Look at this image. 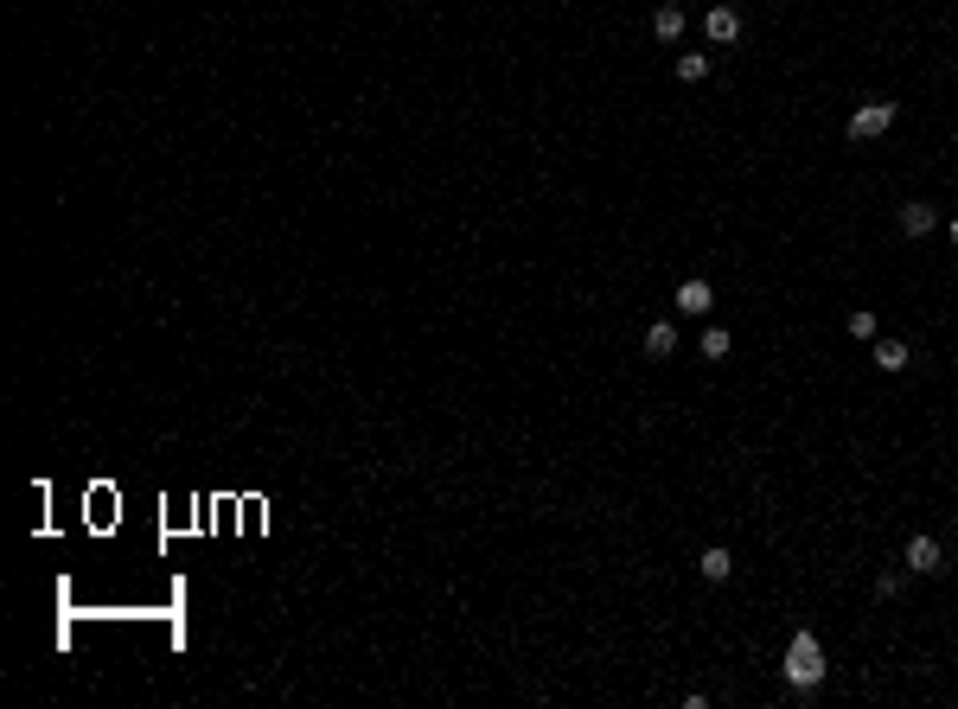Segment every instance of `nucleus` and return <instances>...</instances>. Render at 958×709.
Listing matches in <instances>:
<instances>
[{
	"label": "nucleus",
	"mask_w": 958,
	"mask_h": 709,
	"mask_svg": "<svg viewBox=\"0 0 958 709\" xmlns=\"http://www.w3.org/2000/svg\"><path fill=\"white\" fill-rule=\"evenodd\" d=\"M652 32H658V39L671 45V39L684 32V7H658V14H652Z\"/></svg>",
	"instance_id": "10"
},
{
	"label": "nucleus",
	"mask_w": 958,
	"mask_h": 709,
	"mask_svg": "<svg viewBox=\"0 0 958 709\" xmlns=\"http://www.w3.org/2000/svg\"><path fill=\"white\" fill-rule=\"evenodd\" d=\"M914 365V351L908 339H875V371H908Z\"/></svg>",
	"instance_id": "5"
},
{
	"label": "nucleus",
	"mask_w": 958,
	"mask_h": 709,
	"mask_svg": "<svg viewBox=\"0 0 958 709\" xmlns=\"http://www.w3.org/2000/svg\"><path fill=\"white\" fill-rule=\"evenodd\" d=\"M875 595H901V569H881V576H875Z\"/></svg>",
	"instance_id": "14"
},
{
	"label": "nucleus",
	"mask_w": 958,
	"mask_h": 709,
	"mask_svg": "<svg viewBox=\"0 0 958 709\" xmlns=\"http://www.w3.org/2000/svg\"><path fill=\"white\" fill-rule=\"evenodd\" d=\"M709 307H716V295H709V281H684V288H678V314H697V320H703Z\"/></svg>",
	"instance_id": "7"
},
{
	"label": "nucleus",
	"mask_w": 958,
	"mask_h": 709,
	"mask_svg": "<svg viewBox=\"0 0 958 709\" xmlns=\"http://www.w3.org/2000/svg\"><path fill=\"white\" fill-rule=\"evenodd\" d=\"M952 243H958V218H952Z\"/></svg>",
	"instance_id": "15"
},
{
	"label": "nucleus",
	"mask_w": 958,
	"mask_h": 709,
	"mask_svg": "<svg viewBox=\"0 0 958 709\" xmlns=\"http://www.w3.org/2000/svg\"><path fill=\"white\" fill-rule=\"evenodd\" d=\"M728 576H734V556H728L722 543H709V550H703V582H728Z\"/></svg>",
	"instance_id": "9"
},
{
	"label": "nucleus",
	"mask_w": 958,
	"mask_h": 709,
	"mask_svg": "<svg viewBox=\"0 0 958 709\" xmlns=\"http://www.w3.org/2000/svg\"><path fill=\"white\" fill-rule=\"evenodd\" d=\"M703 32H709L716 45H734V39H742V14H734V7H709V14H703Z\"/></svg>",
	"instance_id": "4"
},
{
	"label": "nucleus",
	"mask_w": 958,
	"mask_h": 709,
	"mask_svg": "<svg viewBox=\"0 0 958 709\" xmlns=\"http://www.w3.org/2000/svg\"><path fill=\"white\" fill-rule=\"evenodd\" d=\"M728 345H734V339H728L722 326H709V332H703V359H728Z\"/></svg>",
	"instance_id": "12"
},
{
	"label": "nucleus",
	"mask_w": 958,
	"mask_h": 709,
	"mask_svg": "<svg viewBox=\"0 0 958 709\" xmlns=\"http://www.w3.org/2000/svg\"><path fill=\"white\" fill-rule=\"evenodd\" d=\"M889 128H895V103L869 96V103H856V109H850V141H881Z\"/></svg>",
	"instance_id": "2"
},
{
	"label": "nucleus",
	"mask_w": 958,
	"mask_h": 709,
	"mask_svg": "<svg viewBox=\"0 0 958 709\" xmlns=\"http://www.w3.org/2000/svg\"><path fill=\"white\" fill-rule=\"evenodd\" d=\"M933 224H939V211H933V205H920V198H914V205H901V231H908V237H926Z\"/></svg>",
	"instance_id": "8"
},
{
	"label": "nucleus",
	"mask_w": 958,
	"mask_h": 709,
	"mask_svg": "<svg viewBox=\"0 0 958 709\" xmlns=\"http://www.w3.org/2000/svg\"><path fill=\"white\" fill-rule=\"evenodd\" d=\"M844 326H850V339H875V314H869V307H856Z\"/></svg>",
	"instance_id": "13"
},
{
	"label": "nucleus",
	"mask_w": 958,
	"mask_h": 709,
	"mask_svg": "<svg viewBox=\"0 0 958 709\" xmlns=\"http://www.w3.org/2000/svg\"><path fill=\"white\" fill-rule=\"evenodd\" d=\"M671 351H678V326H671V320H652V326H645V359H671Z\"/></svg>",
	"instance_id": "6"
},
{
	"label": "nucleus",
	"mask_w": 958,
	"mask_h": 709,
	"mask_svg": "<svg viewBox=\"0 0 958 709\" xmlns=\"http://www.w3.org/2000/svg\"><path fill=\"white\" fill-rule=\"evenodd\" d=\"M678 77H684V84H703V77H709V51H684V58H678Z\"/></svg>",
	"instance_id": "11"
},
{
	"label": "nucleus",
	"mask_w": 958,
	"mask_h": 709,
	"mask_svg": "<svg viewBox=\"0 0 958 709\" xmlns=\"http://www.w3.org/2000/svg\"><path fill=\"white\" fill-rule=\"evenodd\" d=\"M908 569H914V576H939V569H945L939 537H908Z\"/></svg>",
	"instance_id": "3"
},
{
	"label": "nucleus",
	"mask_w": 958,
	"mask_h": 709,
	"mask_svg": "<svg viewBox=\"0 0 958 709\" xmlns=\"http://www.w3.org/2000/svg\"><path fill=\"white\" fill-rule=\"evenodd\" d=\"M780 671H786V684H792V690H818V684H825V671H831V665H825V646H818V632H805V626H798Z\"/></svg>",
	"instance_id": "1"
}]
</instances>
